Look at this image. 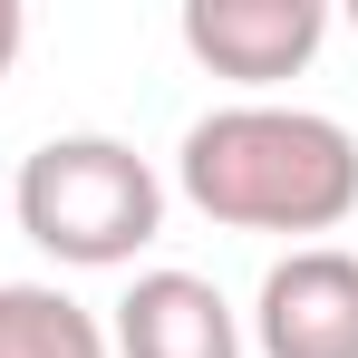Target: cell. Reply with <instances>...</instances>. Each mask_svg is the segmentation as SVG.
Instances as JSON below:
<instances>
[{"instance_id": "1", "label": "cell", "mask_w": 358, "mask_h": 358, "mask_svg": "<svg viewBox=\"0 0 358 358\" xmlns=\"http://www.w3.org/2000/svg\"><path fill=\"white\" fill-rule=\"evenodd\" d=\"M175 194L223 233H339L358 213V136L320 107L242 97L184 126Z\"/></svg>"}, {"instance_id": "2", "label": "cell", "mask_w": 358, "mask_h": 358, "mask_svg": "<svg viewBox=\"0 0 358 358\" xmlns=\"http://www.w3.org/2000/svg\"><path fill=\"white\" fill-rule=\"evenodd\" d=\"M10 213L68 271H126L165 233V175L126 136H49V145L20 155Z\"/></svg>"}, {"instance_id": "3", "label": "cell", "mask_w": 358, "mask_h": 358, "mask_svg": "<svg viewBox=\"0 0 358 358\" xmlns=\"http://www.w3.org/2000/svg\"><path fill=\"white\" fill-rule=\"evenodd\" d=\"M252 349L262 358H358V252L291 242L252 291Z\"/></svg>"}, {"instance_id": "4", "label": "cell", "mask_w": 358, "mask_h": 358, "mask_svg": "<svg viewBox=\"0 0 358 358\" xmlns=\"http://www.w3.org/2000/svg\"><path fill=\"white\" fill-rule=\"evenodd\" d=\"M184 49L194 68H213V78H233V87H281L300 68L320 59V39H329V0H184Z\"/></svg>"}, {"instance_id": "5", "label": "cell", "mask_w": 358, "mask_h": 358, "mask_svg": "<svg viewBox=\"0 0 358 358\" xmlns=\"http://www.w3.org/2000/svg\"><path fill=\"white\" fill-rule=\"evenodd\" d=\"M107 358H242V310L203 271H136L107 320Z\"/></svg>"}, {"instance_id": "6", "label": "cell", "mask_w": 358, "mask_h": 358, "mask_svg": "<svg viewBox=\"0 0 358 358\" xmlns=\"http://www.w3.org/2000/svg\"><path fill=\"white\" fill-rule=\"evenodd\" d=\"M0 358H107V320L59 281H0Z\"/></svg>"}, {"instance_id": "7", "label": "cell", "mask_w": 358, "mask_h": 358, "mask_svg": "<svg viewBox=\"0 0 358 358\" xmlns=\"http://www.w3.org/2000/svg\"><path fill=\"white\" fill-rule=\"evenodd\" d=\"M20 39H29V20H20V0H0V78H10V59H20Z\"/></svg>"}, {"instance_id": "8", "label": "cell", "mask_w": 358, "mask_h": 358, "mask_svg": "<svg viewBox=\"0 0 358 358\" xmlns=\"http://www.w3.org/2000/svg\"><path fill=\"white\" fill-rule=\"evenodd\" d=\"M349 20H358V10H349Z\"/></svg>"}]
</instances>
